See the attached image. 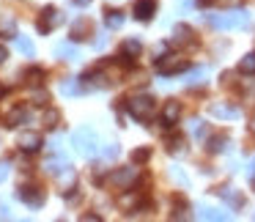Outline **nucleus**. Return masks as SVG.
<instances>
[{
    "label": "nucleus",
    "instance_id": "obj_31",
    "mask_svg": "<svg viewBox=\"0 0 255 222\" xmlns=\"http://www.w3.org/2000/svg\"><path fill=\"white\" fill-rule=\"evenodd\" d=\"M8 217H11V214H8V209H6V206H0V220H8Z\"/></svg>",
    "mask_w": 255,
    "mask_h": 222
},
{
    "label": "nucleus",
    "instance_id": "obj_3",
    "mask_svg": "<svg viewBox=\"0 0 255 222\" xmlns=\"http://www.w3.org/2000/svg\"><path fill=\"white\" fill-rule=\"evenodd\" d=\"M72 145L77 148L80 156H96V151H99V137H96V132L91 126H80L77 132L72 134Z\"/></svg>",
    "mask_w": 255,
    "mask_h": 222
},
{
    "label": "nucleus",
    "instance_id": "obj_36",
    "mask_svg": "<svg viewBox=\"0 0 255 222\" xmlns=\"http://www.w3.org/2000/svg\"><path fill=\"white\" fill-rule=\"evenodd\" d=\"M203 3H206V0H203Z\"/></svg>",
    "mask_w": 255,
    "mask_h": 222
},
{
    "label": "nucleus",
    "instance_id": "obj_15",
    "mask_svg": "<svg viewBox=\"0 0 255 222\" xmlns=\"http://www.w3.org/2000/svg\"><path fill=\"white\" fill-rule=\"evenodd\" d=\"M88 33H91V22H88V19H77L74 28H72V39L74 41H83V39H88Z\"/></svg>",
    "mask_w": 255,
    "mask_h": 222
},
{
    "label": "nucleus",
    "instance_id": "obj_4",
    "mask_svg": "<svg viewBox=\"0 0 255 222\" xmlns=\"http://www.w3.org/2000/svg\"><path fill=\"white\" fill-rule=\"evenodd\" d=\"M189 69V61L181 55H165V58H156V72L162 77H170V74H181Z\"/></svg>",
    "mask_w": 255,
    "mask_h": 222
},
{
    "label": "nucleus",
    "instance_id": "obj_6",
    "mask_svg": "<svg viewBox=\"0 0 255 222\" xmlns=\"http://www.w3.org/2000/svg\"><path fill=\"white\" fill-rule=\"evenodd\" d=\"M17 198L22 200V203H28L30 209H39V206H44V189H39V187H19Z\"/></svg>",
    "mask_w": 255,
    "mask_h": 222
},
{
    "label": "nucleus",
    "instance_id": "obj_20",
    "mask_svg": "<svg viewBox=\"0 0 255 222\" xmlns=\"http://www.w3.org/2000/svg\"><path fill=\"white\" fill-rule=\"evenodd\" d=\"M198 217H200V220H228V214H225V211L209 209V206H203V209H198Z\"/></svg>",
    "mask_w": 255,
    "mask_h": 222
},
{
    "label": "nucleus",
    "instance_id": "obj_13",
    "mask_svg": "<svg viewBox=\"0 0 255 222\" xmlns=\"http://www.w3.org/2000/svg\"><path fill=\"white\" fill-rule=\"evenodd\" d=\"M211 115H214V118H225V121H233V118H239V110L220 102V105H211Z\"/></svg>",
    "mask_w": 255,
    "mask_h": 222
},
{
    "label": "nucleus",
    "instance_id": "obj_21",
    "mask_svg": "<svg viewBox=\"0 0 255 222\" xmlns=\"http://www.w3.org/2000/svg\"><path fill=\"white\" fill-rule=\"evenodd\" d=\"M41 121H44V126H47V129H55V126H58V121H61V112L52 110V107H47L44 115H41Z\"/></svg>",
    "mask_w": 255,
    "mask_h": 222
},
{
    "label": "nucleus",
    "instance_id": "obj_27",
    "mask_svg": "<svg viewBox=\"0 0 255 222\" xmlns=\"http://www.w3.org/2000/svg\"><path fill=\"white\" fill-rule=\"evenodd\" d=\"M41 77H44V72H41V69H30V72H28V83L30 85H39Z\"/></svg>",
    "mask_w": 255,
    "mask_h": 222
},
{
    "label": "nucleus",
    "instance_id": "obj_25",
    "mask_svg": "<svg viewBox=\"0 0 255 222\" xmlns=\"http://www.w3.org/2000/svg\"><path fill=\"white\" fill-rule=\"evenodd\" d=\"M148 159H151V148H137V151L132 154V162H134V165H143V162H148Z\"/></svg>",
    "mask_w": 255,
    "mask_h": 222
},
{
    "label": "nucleus",
    "instance_id": "obj_5",
    "mask_svg": "<svg viewBox=\"0 0 255 222\" xmlns=\"http://www.w3.org/2000/svg\"><path fill=\"white\" fill-rule=\"evenodd\" d=\"M137 178H140V167L134 165V162L129 167H118V170L110 173V184H113V187H118V189H129Z\"/></svg>",
    "mask_w": 255,
    "mask_h": 222
},
{
    "label": "nucleus",
    "instance_id": "obj_29",
    "mask_svg": "<svg viewBox=\"0 0 255 222\" xmlns=\"http://www.w3.org/2000/svg\"><path fill=\"white\" fill-rule=\"evenodd\" d=\"M8 178V162H0V181Z\"/></svg>",
    "mask_w": 255,
    "mask_h": 222
},
{
    "label": "nucleus",
    "instance_id": "obj_7",
    "mask_svg": "<svg viewBox=\"0 0 255 222\" xmlns=\"http://www.w3.org/2000/svg\"><path fill=\"white\" fill-rule=\"evenodd\" d=\"M41 14H44V17L39 19V30H41V33H50L52 28H58V25L63 22V14L58 11V8H52V6H50V8H44Z\"/></svg>",
    "mask_w": 255,
    "mask_h": 222
},
{
    "label": "nucleus",
    "instance_id": "obj_34",
    "mask_svg": "<svg viewBox=\"0 0 255 222\" xmlns=\"http://www.w3.org/2000/svg\"><path fill=\"white\" fill-rule=\"evenodd\" d=\"M72 3H74V6H88L91 0H72Z\"/></svg>",
    "mask_w": 255,
    "mask_h": 222
},
{
    "label": "nucleus",
    "instance_id": "obj_32",
    "mask_svg": "<svg viewBox=\"0 0 255 222\" xmlns=\"http://www.w3.org/2000/svg\"><path fill=\"white\" fill-rule=\"evenodd\" d=\"M247 176H250V178H255V159L250 162V167H247Z\"/></svg>",
    "mask_w": 255,
    "mask_h": 222
},
{
    "label": "nucleus",
    "instance_id": "obj_11",
    "mask_svg": "<svg viewBox=\"0 0 255 222\" xmlns=\"http://www.w3.org/2000/svg\"><path fill=\"white\" fill-rule=\"evenodd\" d=\"M143 52V44H140L137 39H129V41H124L121 44V61L124 63H134V58Z\"/></svg>",
    "mask_w": 255,
    "mask_h": 222
},
{
    "label": "nucleus",
    "instance_id": "obj_9",
    "mask_svg": "<svg viewBox=\"0 0 255 222\" xmlns=\"http://www.w3.org/2000/svg\"><path fill=\"white\" fill-rule=\"evenodd\" d=\"M41 145H44V140H41L39 132H22L19 134V148H22L25 154H36Z\"/></svg>",
    "mask_w": 255,
    "mask_h": 222
},
{
    "label": "nucleus",
    "instance_id": "obj_35",
    "mask_svg": "<svg viewBox=\"0 0 255 222\" xmlns=\"http://www.w3.org/2000/svg\"><path fill=\"white\" fill-rule=\"evenodd\" d=\"M253 132H255V121H253Z\"/></svg>",
    "mask_w": 255,
    "mask_h": 222
},
{
    "label": "nucleus",
    "instance_id": "obj_23",
    "mask_svg": "<svg viewBox=\"0 0 255 222\" xmlns=\"http://www.w3.org/2000/svg\"><path fill=\"white\" fill-rule=\"evenodd\" d=\"M220 195H222V198H225V200H228V203H231V206H242V203H244V200H242V195H239V192H233L231 187L220 189Z\"/></svg>",
    "mask_w": 255,
    "mask_h": 222
},
{
    "label": "nucleus",
    "instance_id": "obj_28",
    "mask_svg": "<svg viewBox=\"0 0 255 222\" xmlns=\"http://www.w3.org/2000/svg\"><path fill=\"white\" fill-rule=\"evenodd\" d=\"M118 154H121V151H118V143H110V145L105 148V159H116Z\"/></svg>",
    "mask_w": 255,
    "mask_h": 222
},
{
    "label": "nucleus",
    "instance_id": "obj_24",
    "mask_svg": "<svg viewBox=\"0 0 255 222\" xmlns=\"http://www.w3.org/2000/svg\"><path fill=\"white\" fill-rule=\"evenodd\" d=\"M225 145H228L225 137H211V140H209V151H211V154H220V151H225Z\"/></svg>",
    "mask_w": 255,
    "mask_h": 222
},
{
    "label": "nucleus",
    "instance_id": "obj_33",
    "mask_svg": "<svg viewBox=\"0 0 255 222\" xmlns=\"http://www.w3.org/2000/svg\"><path fill=\"white\" fill-rule=\"evenodd\" d=\"M6 58H8V52H6V47H0V63H6Z\"/></svg>",
    "mask_w": 255,
    "mask_h": 222
},
{
    "label": "nucleus",
    "instance_id": "obj_12",
    "mask_svg": "<svg viewBox=\"0 0 255 222\" xmlns=\"http://www.w3.org/2000/svg\"><path fill=\"white\" fill-rule=\"evenodd\" d=\"M178 118H181V105H178V102H167V105L162 107V123H165V126H176Z\"/></svg>",
    "mask_w": 255,
    "mask_h": 222
},
{
    "label": "nucleus",
    "instance_id": "obj_8",
    "mask_svg": "<svg viewBox=\"0 0 255 222\" xmlns=\"http://www.w3.org/2000/svg\"><path fill=\"white\" fill-rule=\"evenodd\" d=\"M173 44L176 47H192L195 44V30L189 28V25H176L173 28Z\"/></svg>",
    "mask_w": 255,
    "mask_h": 222
},
{
    "label": "nucleus",
    "instance_id": "obj_26",
    "mask_svg": "<svg viewBox=\"0 0 255 222\" xmlns=\"http://www.w3.org/2000/svg\"><path fill=\"white\" fill-rule=\"evenodd\" d=\"M137 203H140V195H124V198H121V206H124V209H134Z\"/></svg>",
    "mask_w": 255,
    "mask_h": 222
},
{
    "label": "nucleus",
    "instance_id": "obj_30",
    "mask_svg": "<svg viewBox=\"0 0 255 222\" xmlns=\"http://www.w3.org/2000/svg\"><path fill=\"white\" fill-rule=\"evenodd\" d=\"M61 91H63V94H74V91H77V85H74V83H63Z\"/></svg>",
    "mask_w": 255,
    "mask_h": 222
},
{
    "label": "nucleus",
    "instance_id": "obj_18",
    "mask_svg": "<svg viewBox=\"0 0 255 222\" xmlns=\"http://www.w3.org/2000/svg\"><path fill=\"white\" fill-rule=\"evenodd\" d=\"M105 25H107L110 30H118V28L124 25V14L116 11V8H113V11L107 8V11H105Z\"/></svg>",
    "mask_w": 255,
    "mask_h": 222
},
{
    "label": "nucleus",
    "instance_id": "obj_16",
    "mask_svg": "<svg viewBox=\"0 0 255 222\" xmlns=\"http://www.w3.org/2000/svg\"><path fill=\"white\" fill-rule=\"evenodd\" d=\"M0 36H3V39H14V36H17V22H14V17H0Z\"/></svg>",
    "mask_w": 255,
    "mask_h": 222
},
{
    "label": "nucleus",
    "instance_id": "obj_17",
    "mask_svg": "<svg viewBox=\"0 0 255 222\" xmlns=\"http://www.w3.org/2000/svg\"><path fill=\"white\" fill-rule=\"evenodd\" d=\"M55 58H61V61H74V58H77V47L63 41V44L55 47Z\"/></svg>",
    "mask_w": 255,
    "mask_h": 222
},
{
    "label": "nucleus",
    "instance_id": "obj_22",
    "mask_svg": "<svg viewBox=\"0 0 255 222\" xmlns=\"http://www.w3.org/2000/svg\"><path fill=\"white\" fill-rule=\"evenodd\" d=\"M17 47H19V52L22 55H28V58H33V52H36V47H33V41L28 39V36H19L17 39Z\"/></svg>",
    "mask_w": 255,
    "mask_h": 222
},
{
    "label": "nucleus",
    "instance_id": "obj_2",
    "mask_svg": "<svg viewBox=\"0 0 255 222\" xmlns=\"http://www.w3.org/2000/svg\"><path fill=\"white\" fill-rule=\"evenodd\" d=\"M209 22L217 30H236V28H247L250 25V14L236 8V11H225V14H211Z\"/></svg>",
    "mask_w": 255,
    "mask_h": 222
},
{
    "label": "nucleus",
    "instance_id": "obj_10",
    "mask_svg": "<svg viewBox=\"0 0 255 222\" xmlns=\"http://www.w3.org/2000/svg\"><path fill=\"white\" fill-rule=\"evenodd\" d=\"M154 14H156V0H137V3H134V17H137L140 22H148Z\"/></svg>",
    "mask_w": 255,
    "mask_h": 222
},
{
    "label": "nucleus",
    "instance_id": "obj_1",
    "mask_svg": "<svg viewBox=\"0 0 255 222\" xmlns=\"http://www.w3.org/2000/svg\"><path fill=\"white\" fill-rule=\"evenodd\" d=\"M127 110L134 121H151L156 112V99L148 94H137V96H129L127 99Z\"/></svg>",
    "mask_w": 255,
    "mask_h": 222
},
{
    "label": "nucleus",
    "instance_id": "obj_19",
    "mask_svg": "<svg viewBox=\"0 0 255 222\" xmlns=\"http://www.w3.org/2000/svg\"><path fill=\"white\" fill-rule=\"evenodd\" d=\"M239 72L242 74H255V52H247V55L239 61Z\"/></svg>",
    "mask_w": 255,
    "mask_h": 222
},
{
    "label": "nucleus",
    "instance_id": "obj_14",
    "mask_svg": "<svg viewBox=\"0 0 255 222\" xmlns=\"http://www.w3.org/2000/svg\"><path fill=\"white\" fill-rule=\"evenodd\" d=\"M28 110H25V107H14V110L11 112H8V115H6V126H19V123H25V121H28Z\"/></svg>",
    "mask_w": 255,
    "mask_h": 222
}]
</instances>
